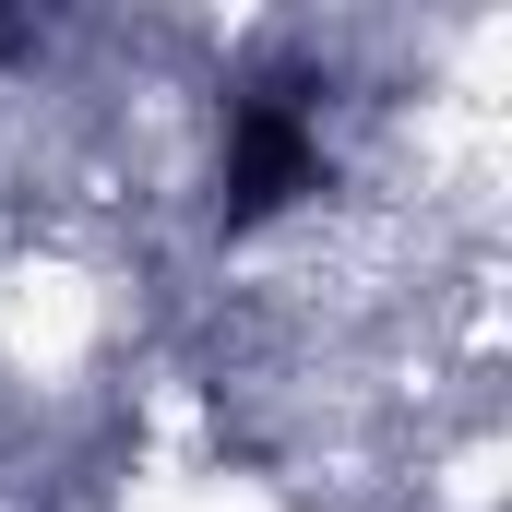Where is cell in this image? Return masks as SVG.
<instances>
[{
	"mask_svg": "<svg viewBox=\"0 0 512 512\" xmlns=\"http://www.w3.org/2000/svg\"><path fill=\"white\" fill-rule=\"evenodd\" d=\"M322 179V155H310V131H298V108H239V131H227V191H215V215L227 227H262L274 203H298Z\"/></svg>",
	"mask_w": 512,
	"mask_h": 512,
	"instance_id": "6da1fadb",
	"label": "cell"
}]
</instances>
